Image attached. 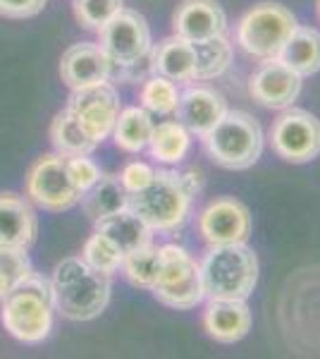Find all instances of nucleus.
Returning <instances> with one entry per match:
<instances>
[{
  "instance_id": "f257e3e1",
  "label": "nucleus",
  "mask_w": 320,
  "mask_h": 359,
  "mask_svg": "<svg viewBox=\"0 0 320 359\" xmlns=\"http://www.w3.org/2000/svg\"><path fill=\"white\" fill-rule=\"evenodd\" d=\"M53 306L69 321H91L110 302V276L91 269L81 257L62 259L50 280Z\"/></svg>"
},
{
  "instance_id": "f03ea898",
  "label": "nucleus",
  "mask_w": 320,
  "mask_h": 359,
  "mask_svg": "<svg viewBox=\"0 0 320 359\" xmlns=\"http://www.w3.org/2000/svg\"><path fill=\"white\" fill-rule=\"evenodd\" d=\"M206 299H249L258 285L260 264L246 242L208 247L199 262Z\"/></svg>"
},
{
  "instance_id": "7ed1b4c3",
  "label": "nucleus",
  "mask_w": 320,
  "mask_h": 359,
  "mask_svg": "<svg viewBox=\"0 0 320 359\" xmlns=\"http://www.w3.org/2000/svg\"><path fill=\"white\" fill-rule=\"evenodd\" d=\"M0 318L13 338L22 343H43L53 328L50 283L32 273L0 297Z\"/></svg>"
},
{
  "instance_id": "20e7f679",
  "label": "nucleus",
  "mask_w": 320,
  "mask_h": 359,
  "mask_svg": "<svg viewBox=\"0 0 320 359\" xmlns=\"http://www.w3.org/2000/svg\"><path fill=\"white\" fill-rule=\"evenodd\" d=\"M201 147L215 165L225 170H249L263 156V127L251 113L227 111L225 118L201 137Z\"/></svg>"
},
{
  "instance_id": "39448f33",
  "label": "nucleus",
  "mask_w": 320,
  "mask_h": 359,
  "mask_svg": "<svg viewBox=\"0 0 320 359\" xmlns=\"http://www.w3.org/2000/svg\"><path fill=\"white\" fill-rule=\"evenodd\" d=\"M191 196L177 170H155L144 189L130 194L127 208L137 213L153 233H177L191 216Z\"/></svg>"
},
{
  "instance_id": "423d86ee",
  "label": "nucleus",
  "mask_w": 320,
  "mask_h": 359,
  "mask_svg": "<svg viewBox=\"0 0 320 359\" xmlns=\"http://www.w3.org/2000/svg\"><path fill=\"white\" fill-rule=\"evenodd\" d=\"M296 27L299 20L287 5L263 0L239 17L235 27V41L253 60H270L280 55Z\"/></svg>"
},
{
  "instance_id": "0eeeda50",
  "label": "nucleus",
  "mask_w": 320,
  "mask_h": 359,
  "mask_svg": "<svg viewBox=\"0 0 320 359\" xmlns=\"http://www.w3.org/2000/svg\"><path fill=\"white\" fill-rule=\"evenodd\" d=\"M151 292L160 304L170 306V309H196L199 304L206 302L199 262L187 249L174 245V242L160 245V271Z\"/></svg>"
},
{
  "instance_id": "6e6552de",
  "label": "nucleus",
  "mask_w": 320,
  "mask_h": 359,
  "mask_svg": "<svg viewBox=\"0 0 320 359\" xmlns=\"http://www.w3.org/2000/svg\"><path fill=\"white\" fill-rule=\"evenodd\" d=\"M270 147L287 163H311L320 156V120L306 108H284L272 123Z\"/></svg>"
},
{
  "instance_id": "1a4fd4ad",
  "label": "nucleus",
  "mask_w": 320,
  "mask_h": 359,
  "mask_svg": "<svg viewBox=\"0 0 320 359\" xmlns=\"http://www.w3.org/2000/svg\"><path fill=\"white\" fill-rule=\"evenodd\" d=\"M98 46L110 57L113 67H130L144 62L151 53V29L144 15L122 8L98 29Z\"/></svg>"
},
{
  "instance_id": "9d476101",
  "label": "nucleus",
  "mask_w": 320,
  "mask_h": 359,
  "mask_svg": "<svg viewBox=\"0 0 320 359\" xmlns=\"http://www.w3.org/2000/svg\"><path fill=\"white\" fill-rule=\"evenodd\" d=\"M25 187L29 199L46 211H67L81 199V192L69 177L67 158L60 154H46L34 161Z\"/></svg>"
},
{
  "instance_id": "9b49d317",
  "label": "nucleus",
  "mask_w": 320,
  "mask_h": 359,
  "mask_svg": "<svg viewBox=\"0 0 320 359\" xmlns=\"http://www.w3.org/2000/svg\"><path fill=\"white\" fill-rule=\"evenodd\" d=\"M196 228L208 247L215 245H237L249 242L251 237V211L235 196H218L201 208L196 218Z\"/></svg>"
},
{
  "instance_id": "f8f14e48",
  "label": "nucleus",
  "mask_w": 320,
  "mask_h": 359,
  "mask_svg": "<svg viewBox=\"0 0 320 359\" xmlns=\"http://www.w3.org/2000/svg\"><path fill=\"white\" fill-rule=\"evenodd\" d=\"M301 89H304V77L284 65L280 57L260 60L249 79V94L267 111H284L294 106L296 98L301 96Z\"/></svg>"
},
{
  "instance_id": "ddd939ff",
  "label": "nucleus",
  "mask_w": 320,
  "mask_h": 359,
  "mask_svg": "<svg viewBox=\"0 0 320 359\" xmlns=\"http://www.w3.org/2000/svg\"><path fill=\"white\" fill-rule=\"evenodd\" d=\"M67 108L77 115L84 130L101 144L103 139L113 135L115 120L120 115V96L118 89L106 79V82L86 86V89L72 91Z\"/></svg>"
},
{
  "instance_id": "4468645a",
  "label": "nucleus",
  "mask_w": 320,
  "mask_h": 359,
  "mask_svg": "<svg viewBox=\"0 0 320 359\" xmlns=\"http://www.w3.org/2000/svg\"><path fill=\"white\" fill-rule=\"evenodd\" d=\"M230 111L223 91L206 82H189L179 89V101L174 108V120L182 123L194 137H203L213 130Z\"/></svg>"
},
{
  "instance_id": "2eb2a0df",
  "label": "nucleus",
  "mask_w": 320,
  "mask_h": 359,
  "mask_svg": "<svg viewBox=\"0 0 320 359\" xmlns=\"http://www.w3.org/2000/svg\"><path fill=\"white\" fill-rule=\"evenodd\" d=\"M172 29L187 41H206L227 34V13L218 0H182L172 15Z\"/></svg>"
},
{
  "instance_id": "dca6fc26",
  "label": "nucleus",
  "mask_w": 320,
  "mask_h": 359,
  "mask_svg": "<svg viewBox=\"0 0 320 359\" xmlns=\"http://www.w3.org/2000/svg\"><path fill=\"white\" fill-rule=\"evenodd\" d=\"M110 72L113 62L98 43H74L60 57V77L72 91L106 82Z\"/></svg>"
},
{
  "instance_id": "f3484780",
  "label": "nucleus",
  "mask_w": 320,
  "mask_h": 359,
  "mask_svg": "<svg viewBox=\"0 0 320 359\" xmlns=\"http://www.w3.org/2000/svg\"><path fill=\"white\" fill-rule=\"evenodd\" d=\"M251 309L246 299H208L203 309V328L215 343L235 345L251 331Z\"/></svg>"
},
{
  "instance_id": "a211bd4d",
  "label": "nucleus",
  "mask_w": 320,
  "mask_h": 359,
  "mask_svg": "<svg viewBox=\"0 0 320 359\" xmlns=\"http://www.w3.org/2000/svg\"><path fill=\"white\" fill-rule=\"evenodd\" d=\"M148 67L151 74L170 79L174 84H189L196 79V48L187 39L165 36L162 41L151 46L148 53Z\"/></svg>"
},
{
  "instance_id": "6ab92c4d",
  "label": "nucleus",
  "mask_w": 320,
  "mask_h": 359,
  "mask_svg": "<svg viewBox=\"0 0 320 359\" xmlns=\"http://www.w3.org/2000/svg\"><path fill=\"white\" fill-rule=\"evenodd\" d=\"M39 233V218L20 194L0 192V247H32Z\"/></svg>"
},
{
  "instance_id": "aec40b11",
  "label": "nucleus",
  "mask_w": 320,
  "mask_h": 359,
  "mask_svg": "<svg viewBox=\"0 0 320 359\" xmlns=\"http://www.w3.org/2000/svg\"><path fill=\"white\" fill-rule=\"evenodd\" d=\"M96 230L113 240L122 249V254L137 252V249L146 247L153 242V230L148 228L141 218L130 208H122L118 213H110L106 218H98Z\"/></svg>"
},
{
  "instance_id": "412c9836",
  "label": "nucleus",
  "mask_w": 320,
  "mask_h": 359,
  "mask_svg": "<svg viewBox=\"0 0 320 359\" xmlns=\"http://www.w3.org/2000/svg\"><path fill=\"white\" fill-rule=\"evenodd\" d=\"M194 135L177 120H165L153 127V135L148 139V154L155 163L179 165L191 151Z\"/></svg>"
},
{
  "instance_id": "4be33fe9",
  "label": "nucleus",
  "mask_w": 320,
  "mask_h": 359,
  "mask_svg": "<svg viewBox=\"0 0 320 359\" xmlns=\"http://www.w3.org/2000/svg\"><path fill=\"white\" fill-rule=\"evenodd\" d=\"M280 60L301 77H313L320 72V32L316 27H296L289 41L280 50Z\"/></svg>"
},
{
  "instance_id": "5701e85b",
  "label": "nucleus",
  "mask_w": 320,
  "mask_h": 359,
  "mask_svg": "<svg viewBox=\"0 0 320 359\" xmlns=\"http://www.w3.org/2000/svg\"><path fill=\"white\" fill-rule=\"evenodd\" d=\"M50 142H53L55 151L60 156H67V158L69 156H89L98 147V142L84 130V125L79 123V118L69 108L60 111L53 118Z\"/></svg>"
},
{
  "instance_id": "b1692460",
  "label": "nucleus",
  "mask_w": 320,
  "mask_h": 359,
  "mask_svg": "<svg viewBox=\"0 0 320 359\" xmlns=\"http://www.w3.org/2000/svg\"><path fill=\"white\" fill-rule=\"evenodd\" d=\"M153 118L141 106H132L120 111L113 127V139L118 149L127 154H139L148 147V139L153 135Z\"/></svg>"
},
{
  "instance_id": "393cba45",
  "label": "nucleus",
  "mask_w": 320,
  "mask_h": 359,
  "mask_svg": "<svg viewBox=\"0 0 320 359\" xmlns=\"http://www.w3.org/2000/svg\"><path fill=\"white\" fill-rule=\"evenodd\" d=\"M81 206H84L86 216H91L94 221L98 218H106L110 213H118L122 208H127L130 194L122 187L118 175H101L81 194Z\"/></svg>"
},
{
  "instance_id": "a878e982",
  "label": "nucleus",
  "mask_w": 320,
  "mask_h": 359,
  "mask_svg": "<svg viewBox=\"0 0 320 359\" xmlns=\"http://www.w3.org/2000/svg\"><path fill=\"white\" fill-rule=\"evenodd\" d=\"M196 79L194 82H213L220 79L230 69L235 60V48H232L227 34L213 36L206 41H196Z\"/></svg>"
},
{
  "instance_id": "bb28decb",
  "label": "nucleus",
  "mask_w": 320,
  "mask_h": 359,
  "mask_svg": "<svg viewBox=\"0 0 320 359\" xmlns=\"http://www.w3.org/2000/svg\"><path fill=\"white\" fill-rule=\"evenodd\" d=\"M122 271H125L127 280L134 287H141V290H151L155 285V278L160 271V247H155L153 242L137 252L125 254V262H122Z\"/></svg>"
},
{
  "instance_id": "cd10ccee",
  "label": "nucleus",
  "mask_w": 320,
  "mask_h": 359,
  "mask_svg": "<svg viewBox=\"0 0 320 359\" xmlns=\"http://www.w3.org/2000/svg\"><path fill=\"white\" fill-rule=\"evenodd\" d=\"M179 101V84L160 74H148L139 91V103L151 115H172Z\"/></svg>"
},
{
  "instance_id": "c85d7f7f",
  "label": "nucleus",
  "mask_w": 320,
  "mask_h": 359,
  "mask_svg": "<svg viewBox=\"0 0 320 359\" xmlns=\"http://www.w3.org/2000/svg\"><path fill=\"white\" fill-rule=\"evenodd\" d=\"M81 259H84L91 269L101 271V273H106V276H113L122 269L125 254H122V249L115 245L113 240H108L106 235H101L96 230V233L86 240L84 249H81Z\"/></svg>"
},
{
  "instance_id": "c756f323",
  "label": "nucleus",
  "mask_w": 320,
  "mask_h": 359,
  "mask_svg": "<svg viewBox=\"0 0 320 359\" xmlns=\"http://www.w3.org/2000/svg\"><path fill=\"white\" fill-rule=\"evenodd\" d=\"M34 273L27 249L22 247H0V297Z\"/></svg>"
},
{
  "instance_id": "7c9ffc66",
  "label": "nucleus",
  "mask_w": 320,
  "mask_h": 359,
  "mask_svg": "<svg viewBox=\"0 0 320 359\" xmlns=\"http://www.w3.org/2000/svg\"><path fill=\"white\" fill-rule=\"evenodd\" d=\"M125 0H74V17L84 29L98 32L113 15H118L125 8Z\"/></svg>"
},
{
  "instance_id": "2f4dec72",
  "label": "nucleus",
  "mask_w": 320,
  "mask_h": 359,
  "mask_svg": "<svg viewBox=\"0 0 320 359\" xmlns=\"http://www.w3.org/2000/svg\"><path fill=\"white\" fill-rule=\"evenodd\" d=\"M65 158H67V156H65ZM67 170H69V177H72L74 187H77L81 194H84L86 189H89L91 184H94L96 180L103 175V172L98 170V165L91 158H86V156H69V158H67Z\"/></svg>"
},
{
  "instance_id": "473e14b6",
  "label": "nucleus",
  "mask_w": 320,
  "mask_h": 359,
  "mask_svg": "<svg viewBox=\"0 0 320 359\" xmlns=\"http://www.w3.org/2000/svg\"><path fill=\"white\" fill-rule=\"evenodd\" d=\"M153 175H155V168H151L148 163H141V161H132V163H127L122 168V172L118 177L122 182V187L127 189V194H134L146 187L151 180H153Z\"/></svg>"
},
{
  "instance_id": "72a5a7b5",
  "label": "nucleus",
  "mask_w": 320,
  "mask_h": 359,
  "mask_svg": "<svg viewBox=\"0 0 320 359\" xmlns=\"http://www.w3.org/2000/svg\"><path fill=\"white\" fill-rule=\"evenodd\" d=\"M46 8V0H0V15L25 20V17L39 15Z\"/></svg>"
},
{
  "instance_id": "f704fd0d",
  "label": "nucleus",
  "mask_w": 320,
  "mask_h": 359,
  "mask_svg": "<svg viewBox=\"0 0 320 359\" xmlns=\"http://www.w3.org/2000/svg\"><path fill=\"white\" fill-rule=\"evenodd\" d=\"M179 177H182L184 189H187L194 199L203 192V172L199 170V168H189V170L179 172Z\"/></svg>"
},
{
  "instance_id": "c9c22d12",
  "label": "nucleus",
  "mask_w": 320,
  "mask_h": 359,
  "mask_svg": "<svg viewBox=\"0 0 320 359\" xmlns=\"http://www.w3.org/2000/svg\"><path fill=\"white\" fill-rule=\"evenodd\" d=\"M316 13H318V20H320V0H316Z\"/></svg>"
}]
</instances>
